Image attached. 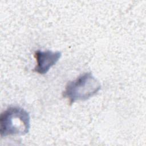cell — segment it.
Returning a JSON list of instances; mask_svg holds the SVG:
<instances>
[{"label":"cell","instance_id":"2","mask_svg":"<svg viewBox=\"0 0 146 146\" xmlns=\"http://www.w3.org/2000/svg\"><path fill=\"white\" fill-rule=\"evenodd\" d=\"M100 89L99 80L91 72H86L67 84L63 96L71 104L76 101L88 99Z\"/></svg>","mask_w":146,"mask_h":146},{"label":"cell","instance_id":"1","mask_svg":"<svg viewBox=\"0 0 146 146\" xmlns=\"http://www.w3.org/2000/svg\"><path fill=\"white\" fill-rule=\"evenodd\" d=\"M30 128V116L25 109L10 107L0 116V134L1 137L11 135H25Z\"/></svg>","mask_w":146,"mask_h":146},{"label":"cell","instance_id":"3","mask_svg":"<svg viewBox=\"0 0 146 146\" xmlns=\"http://www.w3.org/2000/svg\"><path fill=\"white\" fill-rule=\"evenodd\" d=\"M61 56V52L58 51H36L34 53V57L36 64L34 68V71L39 74L47 73L50 68L57 63Z\"/></svg>","mask_w":146,"mask_h":146}]
</instances>
